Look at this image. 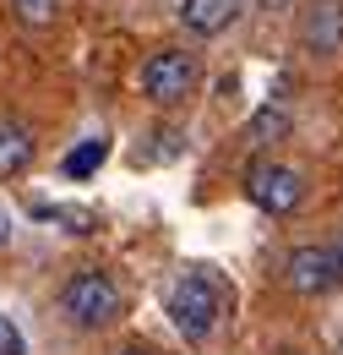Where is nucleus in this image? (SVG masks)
I'll use <instances>...</instances> for the list:
<instances>
[{
    "label": "nucleus",
    "instance_id": "15",
    "mask_svg": "<svg viewBox=\"0 0 343 355\" xmlns=\"http://www.w3.org/2000/svg\"><path fill=\"white\" fill-rule=\"evenodd\" d=\"M115 355H153V350H142V345H126V350H115Z\"/></svg>",
    "mask_w": 343,
    "mask_h": 355
},
{
    "label": "nucleus",
    "instance_id": "2",
    "mask_svg": "<svg viewBox=\"0 0 343 355\" xmlns=\"http://www.w3.org/2000/svg\"><path fill=\"white\" fill-rule=\"evenodd\" d=\"M60 311H66L77 328H109V322L120 317V284H115L104 268H82V273L66 279Z\"/></svg>",
    "mask_w": 343,
    "mask_h": 355
},
{
    "label": "nucleus",
    "instance_id": "9",
    "mask_svg": "<svg viewBox=\"0 0 343 355\" xmlns=\"http://www.w3.org/2000/svg\"><path fill=\"white\" fill-rule=\"evenodd\" d=\"M104 159H109V142H104V137H87L82 148H71V153H66V175H71V180H87Z\"/></svg>",
    "mask_w": 343,
    "mask_h": 355
},
{
    "label": "nucleus",
    "instance_id": "8",
    "mask_svg": "<svg viewBox=\"0 0 343 355\" xmlns=\"http://www.w3.org/2000/svg\"><path fill=\"white\" fill-rule=\"evenodd\" d=\"M28 164H33V137H28V126L0 121V180H6V175H22Z\"/></svg>",
    "mask_w": 343,
    "mask_h": 355
},
{
    "label": "nucleus",
    "instance_id": "5",
    "mask_svg": "<svg viewBox=\"0 0 343 355\" xmlns=\"http://www.w3.org/2000/svg\"><path fill=\"white\" fill-rule=\"evenodd\" d=\"M284 279L295 295H327L343 284V263L333 246H295L289 263H284Z\"/></svg>",
    "mask_w": 343,
    "mask_h": 355
},
{
    "label": "nucleus",
    "instance_id": "12",
    "mask_svg": "<svg viewBox=\"0 0 343 355\" xmlns=\"http://www.w3.org/2000/svg\"><path fill=\"white\" fill-rule=\"evenodd\" d=\"M0 355H28V345H22V328H17L11 317H0Z\"/></svg>",
    "mask_w": 343,
    "mask_h": 355
},
{
    "label": "nucleus",
    "instance_id": "13",
    "mask_svg": "<svg viewBox=\"0 0 343 355\" xmlns=\"http://www.w3.org/2000/svg\"><path fill=\"white\" fill-rule=\"evenodd\" d=\"M261 11H284V6H289V0H257Z\"/></svg>",
    "mask_w": 343,
    "mask_h": 355
},
{
    "label": "nucleus",
    "instance_id": "17",
    "mask_svg": "<svg viewBox=\"0 0 343 355\" xmlns=\"http://www.w3.org/2000/svg\"><path fill=\"white\" fill-rule=\"evenodd\" d=\"M284 355H300V350H284Z\"/></svg>",
    "mask_w": 343,
    "mask_h": 355
},
{
    "label": "nucleus",
    "instance_id": "14",
    "mask_svg": "<svg viewBox=\"0 0 343 355\" xmlns=\"http://www.w3.org/2000/svg\"><path fill=\"white\" fill-rule=\"evenodd\" d=\"M6 241H11V219L0 214V246H6Z\"/></svg>",
    "mask_w": 343,
    "mask_h": 355
},
{
    "label": "nucleus",
    "instance_id": "1",
    "mask_svg": "<svg viewBox=\"0 0 343 355\" xmlns=\"http://www.w3.org/2000/svg\"><path fill=\"white\" fill-rule=\"evenodd\" d=\"M169 317L185 339H207L218 328V317H223V279L213 268H191L169 290Z\"/></svg>",
    "mask_w": 343,
    "mask_h": 355
},
{
    "label": "nucleus",
    "instance_id": "6",
    "mask_svg": "<svg viewBox=\"0 0 343 355\" xmlns=\"http://www.w3.org/2000/svg\"><path fill=\"white\" fill-rule=\"evenodd\" d=\"M300 39L310 55H338L343 49V0H310L300 17Z\"/></svg>",
    "mask_w": 343,
    "mask_h": 355
},
{
    "label": "nucleus",
    "instance_id": "10",
    "mask_svg": "<svg viewBox=\"0 0 343 355\" xmlns=\"http://www.w3.org/2000/svg\"><path fill=\"white\" fill-rule=\"evenodd\" d=\"M11 17L22 28H49L60 17V0H11Z\"/></svg>",
    "mask_w": 343,
    "mask_h": 355
},
{
    "label": "nucleus",
    "instance_id": "4",
    "mask_svg": "<svg viewBox=\"0 0 343 355\" xmlns=\"http://www.w3.org/2000/svg\"><path fill=\"white\" fill-rule=\"evenodd\" d=\"M191 88H196V55H185V49H158L142 66V93L153 104H180Z\"/></svg>",
    "mask_w": 343,
    "mask_h": 355
},
{
    "label": "nucleus",
    "instance_id": "7",
    "mask_svg": "<svg viewBox=\"0 0 343 355\" xmlns=\"http://www.w3.org/2000/svg\"><path fill=\"white\" fill-rule=\"evenodd\" d=\"M234 17H240V0H185V6H180V22H185L191 33H202V39L223 33Z\"/></svg>",
    "mask_w": 343,
    "mask_h": 355
},
{
    "label": "nucleus",
    "instance_id": "11",
    "mask_svg": "<svg viewBox=\"0 0 343 355\" xmlns=\"http://www.w3.org/2000/svg\"><path fill=\"white\" fill-rule=\"evenodd\" d=\"M289 132V115H284V110H272V104H267V110H261L257 121H251V142H278V137Z\"/></svg>",
    "mask_w": 343,
    "mask_h": 355
},
{
    "label": "nucleus",
    "instance_id": "16",
    "mask_svg": "<svg viewBox=\"0 0 343 355\" xmlns=\"http://www.w3.org/2000/svg\"><path fill=\"white\" fill-rule=\"evenodd\" d=\"M333 252H338V263H343V235H338V241H333Z\"/></svg>",
    "mask_w": 343,
    "mask_h": 355
},
{
    "label": "nucleus",
    "instance_id": "3",
    "mask_svg": "<svg viewBox=\"0 0 343 355\" xmlns=\"http://www.w3.org/2000/svg\"><path fill=\"white\" fill-rule=\"evenodd\" d=\"M245 197L257 202L261 214H295L305 202V180L300 170H289V164H272V159H261V164H251L245 170Z\"/></svg>",
    "mask_w": 343,
    "mask_h": 355
}]
</instances>
